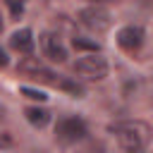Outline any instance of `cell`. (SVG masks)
<instances>
[{
    "label": "cell",
    "instance_id": "6da1fadb",
    "mask_svg": "<svg viewBox=\"0 0 153 153\" xmlns=\"http://www.w3.org/2000/svg\"><path fill=\"white\" fill-rule=\"evenodd\" d=\"M108 129L124 151H141V148H146V143L151 139V127L141 120L117 122V124H110Z\"/></svg>",
    "mask_w": 153,
    "mask_h": 153
},
{
    "label": "cell",
    "instance_id": "7a4b0ae2",
    "mask_svg": "<svg viewBox=\"0 0 153 153\" xmlns=\"http://www.w3.org/2000/svg\"><path fill=\"white\" fill-rule=\"evenodd\" d=\"M79 22H81L86 29H91V31H96V33H103V31H108V29L112 26V14H110L105 7L91 5V7H84V10L79 12Z\"/></svg>",
    "mask_w": 153,
    "mask_h": 153
},
{
    "label": "cell",
    "instance_id": "3957f363",
    "mask_svg": "<svg viewBox=\"0 0 153 153\" xmlns=\"http://www.w3.org/2000/svg\"><path fill=\"white\" fill-rule=\"evenodd\" d=\"M74 72L81 74V76H86V79L98 81V79H103V76L108 74V62H105L103 57H96V53H93V55H88V57L76 60Z\"/></svg>",
    "mask_w": 153,
    "mask_h": 153
},
{
    "label": "cell",
    "instance_id": "277c9868",
    "mask_svg": "<svg viewBox=\"0 0 153 153\" xmlns=\"http://www.w3.org/2000/svg\"><path fill=\"white\" fill-rule=\"evenodd\" d=\"M55 134H57L60 141L72 143V141H79V139L86 136V124L79 117H62L55 127Z\"/></svg>",
    "mask_w": 153,
    "mask_h": 153
},
{
    "label": "cell",
    "instance_id": "5b68a950",
    "mask_svg": "<svg viewBox=\"0 0 153 153\" xmlns=\"http://www.w3.org/2000/svg\"><path fill=\"white\" fill-rule=\"evenodd\" d=\"M41 48H43L45 57H50L53 62H65V60H67V50H65L60 36H55V33H50V31H45V33L41 36Z\"/></svg>",
    "mask_w": 153,
    "mask_h": 153
},
{
    "label": "cell",
    "instance_id": "8992f818",
    "mask_svg": "<svg viewBox=\"0 0 153 153\" xmlns=\"http://www.w3.org/2000/svg\"><path fill=\"white\" fill-rule=\"evenodd\" d=\"M117 43H120V48H124L129 53L139 50L143 45V29L141 26H124V29H120Z\"/></svg>",
    "mask_w": 153,
    "mask_h": 153
},
{
    "label": "cell",
    "instance_id": "52a82bcc",
    "mask_svg": "<svg viewBox=\"0 0 153 153\" xmlns=\"http://www.w3.org/2000/svg\"><path fill=\"white\" fill-rule=\"evenodd\" d=\"M10 45H12L14 50H19V53H31V50H33L31 31H29V29H19V31H14L12 38H10Z\"/></svg>",
    "mask_w": 153,
    "mask_h": 153
},
{
    "label": "cell",
    "instance_id": "ba28073f",
    "mask_svg": "<svg viewBox=\"0 0 153 153\" xmlns=\"http://www.w3.org/2000/svg\"><path fill=\"white\" fill-rule=\"evenodd\" d=\"M24 117H26L33 127H45L48 120H50V112L43 110V108H26V110H24Z\"/></svg>",
    "mask_w": 153,
    "mask_h": 153
},
{
    "label": "cell",
    "instance_id": "9c48e42d",
    "mask_svg": "<svg viewBox=\"0 0 153 153\" xmlns=\"http://www.w3.org/2000/svg\"><path fill=\"white\" fill-rule=\"evenodd\" d=\"M72 45H74L76 50H91V53H98V50H100V45H98L96 41H86V38H81V36H74V38H72Z\"/></svg>",
    "mask_w": 153,
    "mask_h": 153
},
{
    "label": "cell",
    "instance_id": "30bf717a",
    "mask_svg": "<svg viewBox=\"0 0 153 153\" xmlns=\"http://www.w3.org/2000/svg\"><path fill=\"white\" fill-rule=\"evenodd\" d=\"M22 96H26V98H31V100H45V98H48L43 91H36V88H29V86H22Z\"/></svg>",
    "mask_w": 153,
    "mask_h": 153
},
{
    "label": "cell",
    "instance_id": "8fae6325",
    "mask_svg": "<svg viewBox=\"0 0 153 153\" xmlns=\"http://www.w3.org/2000/svg\"><path fill=\"white\" fill-rule=\"evenodd\" d=\"M7 2V7L12 10V17H19L22 12H24V5H22V0H5Z\"/></svg>",
    "mask_w": 153,
    "mask_h": 153
},
{
    "label": "cell",
    "instance_id": "7c38bea8",
    "mask_svg": "<svg viewBox=\"0 0 153 153\" xmlns=\"http://www.w3.org/2000/svg\"><path fill=\"white\" fill-rule=\"evenodd\" d=\"M5 65H7V55L0 50V67H5Z\"/></svg>",
    "mask_w": 153,
    "mask_h": 153
},
{
    "label": "cell",
    "instance_id": "4fadbf2b",
    "mask_svg": "<svg viewBox=\"0 0 153 153\" xmlns=\"http://www.w3.org/2000/svg\"><path fill=\"white\" fill-rule=\"evenodd\" d=\"M0 31H2V17H0Z\"/></svg>",
    "mask_w": 153,
    "mask_h": 153
}]
</instances>
